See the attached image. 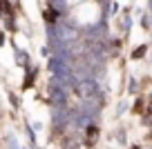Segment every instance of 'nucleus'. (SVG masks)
<instances>
[{
  "instance_id": "1",
  "label": "nucleus",
  "mask_w": 152,
  "mask_h": 149,
  "mask_svg": "<svg viewBox=\"0 0 152 149\" xmlns=\"http://www.w3.org/2000/svg\"><path fill=\"white\" fill-rule=\"evenodd\" d=\"M76 91L81 93L83 98H99L103 100V93H101V87L94 78H81L78 85H76Z\"/></svg>"
},
{
  "instance_id": "2",
  "label": "nucleus",
  "mask_w": 152,
  "mask_h": 149,
  "mask_svg": "<svg viewBox=\"0 0 152 149\" xmlns=\"http://www.w3.org/2000/svg\"><path fill=\"white\" fill-rule=\"evenodd\" d=\"M96 136H99V127H96L94 122H90V125L85 127V145H87V147H94Z\"/></svg>"
},
{
  "instance_id": "3",
  "label": "nucleus",
  "mask_w": 152,
  "mask_h": 149,
  "mask_svg": "<svg viewBox=\"0 0 152 149\" xmlns=\"http://www.w3.org/2000/svg\"><path fill=\"white\" fill-rule=\"evenodd\" d=\"M145 51H148V47H145V45L137 47V49L132 51V58H134V60H139V58H143V56H145Z\"/></svg>"
},
{
  "instance_id": "4",
  "label": "nucleus",
  "mask_w": 152,
  "mask_h": 149,
  "mask_svg": "<svg viewBox=\"0 0 152 149\" xmlns=\"http://www.w3.org/2000/svg\"><path fill=\"white\" fill-rule=\"evenodd\" d=\"M56 9H47V11H45V20H47V22L49 25H54V22H56Z\"/></svg>"
},
{
  "instance_id": "5",
  "label": "nucleus",
  "mask_w": 152,
  "mask_h": 149,
  "mask_svg": "<svg viewBox=\"0 0 152 149\" xmlns=\"http://www.w3.org/2000/svg\"><path fill=\"white\" fill-rule=\"evenodd\" d=\"M34 78H36V69H31V71L27 74V80H25V87H29V85L34 82Z\"/></svg>"
},
{
  "instance_id": "6",
  "label": "nucleus",
  "mask_w": 152,
  "mask_h": 149,
  "mask_svg": "<svg viewBox=\"0 0 152 149\" xmlns=\"http://www.w3.org/2000/svg\"><path fill=\"white\" fill-rule=\"evenodd\" d=\"M134 111H143V100H137V103H134Z\"/></svg>"
},
{
  "instance_id": "7",
  "label": "nucleus",
  "mask_w": 152,
  "mask_h": 149,
  "mask_svg": "<svg viewBox=\"0 0 152 149\" xmlns=\"http://www.w3.org/2000/svg\"><path fill=\"white\" fill-rule=\"evenodd\" d=\"M49 2H54V5H58V2H61V0H49Z\"/></svg>"
},
{
  "instance_id": "8",
  "label": "nucleus",
  "mask_w": 152,
  "mask_h": 149,
  "mask_svg": "<svg viewBox=\"0 0 152 149\" xmlns=\"http://www.w3.org/2000/svg\"><path fill=\"white\" fill-rule=\"evenodd\" d=\"M150 114H152V105H150Z\"/></svg>"
},
{
  "instance_id": "9",
  "label": "nucleus",
  "mask_w": 152,
  "mask_h": 149,
  "mask_svg": "<svg viewBox=\"0 0 152 149\" xmlns=\"http://www.w3.org/2000/svg\"><path fill=\"white\" fill-rule=\"evenodd\" d=\"M150 9H152V5H150Z\"/></svg>"
}]
</instances>
